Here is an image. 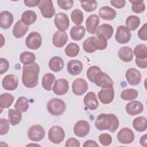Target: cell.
Returning <instances> with one entry per match:
<instances>
[{
	"label": "cell",
	"mask_w": 147,
	"mask_h": 147,
	"mask_svg": "<svg viewBox=\"0 0 147 147\" xmlns=\"http://www.w3.org/2000/svg\"><path fill=\"white\" fill-rule=\"evenodd\" d=\"M57 3L61 9L65 10L71 9L74 5V1L72 0H58Z\"/></svg>",
	"instance_id": "c3c4849f"
},
{
	"label": "cell",
	"mask_w": 147,
	"mask_h": 147,
	"mask_svg": "<svg viewBox=\"0 0 147 147\" xmlns=\"http://www.w3.org/2000/svg\"><path fill=\"white\" fill-rule=\"evenodd\" d=\"M9 122L5 118L0 119V134L1 136L6 134L9 131L10 127Z\"/></svg>",
	"instance_id": "bcb514c9"
},
{
	"label": "cell",
	"mask_w": 147,
	"mask_h": 147,
	"mask_svg": "<svg viewBox=\"0 0 147 147\" xmlns=\"http://www.w3.org/2000/svg\"><path fill=\"white\" fill-rule=\"evenodd\" d=\"M135 62L136 65L141 68H146L147 67V59H140L136 58Z\"/></svg>",
	"instance_id": "db71d44e"
},
{
	"label": "cell",
	"mask_w": 147,
	"mask_h": 147,
	"mask_svg": "<svg viewBox=\"0 0 147 147\" xmlns=\"http://www.w3.org/2000/svg\"><path fill=\"white\" fill-rule=\"evenodd\" d=\"M54 24L59 31L65 32L69 28V20L66 14L60 12L55 15Z\"/></svg>",
	"instance_id": "8fae6325"
},
{
	"label": "cell",
	"mask_w": 147,
	"mask_h": 147,
	"mask_svg": "<svg viewBox=\"0 0 147 147\" xmlns=\"http://www.w3.org/2000/svg\"><path fill=\"white\" fill-rule=\"evenodd\" d=\"M25 5L28 7H35L36 6H38L40 1L38 0H25L24 1Z\"/></svg>",
	"instance_id": "11a10c76"
},
{
	"label": "cell",
	"mask_w": 147,
	"mask_h": 147,
	"mask_svg": "<svg viewBox=\"0 0 147 147\" xmlns=\"http://www.w3.org/2000/svg\"><path fill=\"white\" fill-rule=\"evenodd\" d=\"M125 0H111L110 1V3L111 6L117 8L121 9L125 6Z\"/></svg>",
	"instance_id": "f5cc1de1"
},
{
	"label": "cell",
	"mask_w": 147,
	"mask_h": 147,
	"mask_svg": "<svg viewBox=\"0 0 147 147\" xmlns=\"http://www.w3.org/2000/svg\"><path fill=\"white\" fill-rule=\"evenodd\" d=\"M45 134V131L42 126L39 125H33L30 127L28 131V136L30 140L38 142L42 140Z\"/></svg>",
	"instance_id": "9c48e42d"
},
{
	"label": "cell",
	"mask_w": 147,
	"mask_h": 147,
	"mask_svg": "<svg viewBox=\"0 0 147 147\" xmlns=\"http://www.w3.org/2000/svg\"><path fill=\"white\" fill-rule=\"evenodd\" d=\"M40 72V67L35 62L24 65L22 68V81L27 88H33L38 83V76Z\"/></svg>",
	"instance_id": "6da1fadb"
},
{
	"label": "cell",
	"mask_w": 147,
	"mask_h": 147,
	"mask_svg": "<svg viewBox=\"0 0 147 147\" xmlns=\"http://www.w3.org/2000/svg\"><path fill=\"white\" fill-rule=\"evenodd\" d=\"M131 37L130 31L123 25L118 26L115 35L116 41L119 44H124L127 43Z\"/></svg>",
	"instance_id": "7c38bea8"
},
{
	"label": "cell",
	"mask_w": 147,
	"mask_h": 147,
	"mask_svg": "<svg viewBox=\"0 0 147 147\" xmlns=\"http://www.w3.org/2000/svg\"><path fill=\"white\" fill-rule=\"evenodd\" d=\"M99 141L102 145L107 146L111 144L112 137L108 133H102L99 136Z\"/></svg>",
	"instance_id": "7dc6e473"
},
{
	"label": "cell",
	"mask_w": 147,
	"mask_h": 147,
	"mask_svg": "<svg viewBox=\"0 0 147 147\" xmlns=\"http://www.w3.org/2000/svg\"><path fill=\"white\" fill-rule=\"evenodd\" d=\"M13 22V16L8 11H2L0 13V26L2 29L9 28Z\"/></svg>",
	"instance_id": "484cf974"
},
{
	"label": "cell",
	"mask_w": 147,
	"mask_h": 147,
	"mask_svg": "<svg viewBox=\"0 0 147 147\" xmlns=\"http://www.w3.org/2000/svg\"><path fill=\"white\" fill-rule=\"evenodd\" d=\"M133 53L137 59H147L146 46L145 44H139L137 45L134 49Z\"/></svg>",
	"instance_id": "60d3db41"
},
{
	"label": "cell",
	"mask_w": 147,
	"mask_h": 147,
	"mask_svg": "<svg viewBox=\"0 0 147 147\" xmlns=\"http://www.w3.org/2000/svg\"><path fill=\"white\" fill-rule=\"evenodd\" d=\"M100 22V19L96 14L90 15L86 22V28L87 32L90 34H95Z\"/></svg>",
	"instance_id": "ffe728a7"
},
{
	"label": "cell",
	"mask_w": 147,
	"mask_h": 147,
	"mask_svg": "<svg viewBox=\"0 0 147 147\" xmlns=\"http://www.w3.org/2000/svg\"><path fill=\"white\" fill-rule=\"evenodd\" d=\"M119 120L113 114H100L96 118L95 126L99 130H108L110 132H114L118 127Z\"/></svg>",
	"instance_id": "7a4b0ae2"
},
{
	"label": "cell",
	"mask_w": 147,
	"mask_h": 147,
	"mask_svg": "<svg viewBox=\"0 0 147 147\" xmlns=\"http://www.w3.org/2000/svg\"><path fill=\"white\" fill-rule=\"evenodd\" d=\"M48 138L53 144L61 143L65 138V132L63 129L59 126H53L48 131Z\"/></svg>",
	"instance_id": "5b68a950"
},
{
	"label": "cell",
	"mask_w": 147,
	"mask_h": 147,
	"mask_svg": "<svg viewBox=\"0 0 147 147\" xmlns=\"http://www.w3.org/2000/svg\"><path fill=\"white\" fill-rule=\"evenodd\" d=\"M64 51L67 56L70 57H74L78 55L80 51V48L77 44L71 42L66 46Z\"/></svg>",
	"instance_id": "74e56055"
},
{
	"label": "cell",
	"mask_w": 147,
	"mask_h": 147,
	"mask_svg": "<svg viewBox=\"0 0 147 147\" xmlns=\"http://www.w3.org/2000/svg\"><path fill=\"white\" fill-rule=\"evenodd\" d=\"M55 80V76L51 73H47L44 75L42 78L41 84L44 89L47 91H51L52 88V84Z\"/></svg>",
	"instance_id": "1f68e13d"
},
{
	"label": "cell",
	"mask_w": 147,
	"mask_h": 147,
	"mask_svg": "<svg viewBox=\"0 0 147 147\" xmlns=\"http://www.w3.org/2000/svg\"><path fill=\"white\" fill-rule=\"evenodd\" d=\"M101 71L102 70L100 69V68L98 66H96V65L91 66L90 68H88V69L87 71V77L91 82L93 83V80L95 76L98 72Z\"/></svg>",
	"instance_id": "f6af8a7d"
},
{
	"label": "cell",
	"mask_w": 147,
	"mask_h": 147,
	"mask_svg": "<svg viewBox=\"0 0 147 147\" xmlns=\"http://www.w3.org/2000/svg\"><path fill=\"white\" fill-rule=\"evenodd\" d=\"M137 35L138 37L142 40L146 41L147 40V24H144L139 29Z\"/></svg>",
	"instance_id": "681fc988"
},
{
	"label": "cell",
	"mask_w": 147,
	"mask_h": 147,
	"mask_svg": "<svg viewBox=\"0 0 147 147\" xmlns=\"http://www.w3.org/2000/svg\"><path fill=\"white\" fill-rule=\"evenodd\" d=\"M140 24V20L136 16H130L126 20V28L130 31H134Z\"/></svg>",
	"instance_id": "d590c367"
},
{
	"label": "cell",
	"mask_w": 147,
	"mask_h": 147,
	"mask_svg": "<svg viewBox=\"0 0 147 147\" xmlns=\"http://www.w3.org/2000/svg\"><path fill=\"white\" fill-rule=\"evenodd\" d=\"M18 80L17 77L13 74H9L5 76L2 81V85L5 90L13 91L18 87Z\"/></svg>",
	"instance_id": "ac0fdd59"
},
{
	"label": "cell",
	"mask_w": 147,
	"mask_h": 147,
	"mask_svg": "<svg viewBox=\"0 0 147 147\" xmlns=\"http://www.w3.org/2000/svg\"><path fill=\"white\" fill-rule=\"evenodd\" d=\"M64 61L59 56H53L49 61L48 65L49 68L53 72H58L63 68Z\"/></svg>",
	"instance_id": "f1b7e54d"
},
{
	"label": "cell",
	"mask_w": 147,
	"mask_h": 147,
	"mask_svg": "<svg viewBox=\"0 0 147 147\" xmlns=\"http://www.w3.org/2000/svg\"><path fill=\"white\" fill-rule=\"evenodd\" d=\"M80 144L78 140L71 137L68 139L65 142V147H80Z\"/></svg>",
	"instance_id": "816d5d0a"
},
{
	"label": "cell",
	"mask_w": 147,
	"mask_h": 147,
	"mask_svg": "<svg viewBox=\"0 0 147 147\" xmlns=\"http://www.w3.org/2000/svg\"><path fill=\"white\" fill-rule=\"evenodd\" d=\"M72 89L73 93L76 95H83L88 90V84L84 79L78 78L72 82Z\"/></svg>",
	"instance_id": "9a60e30c"
},
{
	"label": "cell",
	"mask_w": 147,
	"mask_h": 147,
	"mask_svg": "<svg viewBox=\"0 0 147 147\" xmlns=\"http://www.w3.org/2000/svg\"><path fill=\"white\" fill-rule=\"evenodd\" d=\"M25 44L30 49H38L42 44V38L40 34L37 32H31L25 39Z\"/></svg>",
	"instance_id": "ba28073f"
},
{
	"label": "cell",
	"mask_w": 147,
	"mask_h": 147,
	"mask_svg": "<svg viewBox=\"0 0 147 147\" xmlns=\"http://www.w3.org/2000/svg\"><path fill=\"white\" fill-rule=\"evenodd\" d=\"M147 135L146 134L143 135L141 137L140 139V143L141 146L146 147L147 146Z\"/></svg>",
	"instance_id": "6f0895ef"
},
{
	"label": "cell",
	"mask_w": 147,
	"mask_h": 147,
	"mask_svg": "<svg viewBox=\"0 0 147 147\" xmlns=\"http://www.w3.org/2000/svg\"><path fill=\"white\" fill-rule=\"evenodd\" d=\"M68 41V35L65 32L57 30L53 34L52 43L57 48H62L65 45Z\"/></svg>",
	"instance_id": "7402d4cb"
},
{
	"label": "cell",
	"mask_w": 147,
	"mask_h": 147,
	"mask_svg": "<svg viewBox=\"0 0 147 147\" xmlns=\"http://www.w3.org/2000/svg\"><path fill=\"white\" fill-rule=\"evenodd\" d=\"M85 29L82 25H76L71 29L70 36L75 41L82 40L85 35Z\"/></svg>",
	"instance_id": "f546056e"
},
{
	"label": "cell",
	"mask_w": 147,
	"mask_h": 147,
	"mask_svg": "<svg viewBox=\"0 0 147 147\" xmlns=\"http://www.w3.org/2000/svg\"><path fill=\"white\" fill-rule=\"evenodd\" d=\"M31 145H32V146H33V145H35V146H40L39 145H37V144H35V145H34V144H29V145H28L27 146H31Z\"/></svg>",
	"instance_id": "680465c9"
},
{
	"label": "cell",
	"mask_w": 147,
	"mask_h": 147,
	"mask_svg": "<svg viewBox=\"0 0 147 147\" xmlns=\"http://www.w3.org/2000/svg\"><path fill=\"white\" fill-rule=\"evenodd\" d=\"M99 15L100 17L103 20H113L116 17L117 12L114 9L106 6L100 8L99 10Z\"/></svg>",
	"instance_id": "4316f807"
},
{
	"label": "cell",
	"mask_w": 147,
	"mask_h": 147,
	"mask_svg": "<svg viewBox=\"0 0 147 147\" xmlns=\"http://www.w3.org/2000/svg\"><path fill=\"white\" fill-rule=\"evenodd\" d=\"M36 20L37 15L33 10H26L22 14L21 21L28 26L34 24Z\"/></svg>",
	"instance_id": "4dcf8cb0"
},
{
	"label": "cell",
	"mask_w": 147,
	"mask_h": 147,
	"mask_svg": "<svg viewBox=\"0 0 147 147\" xmlns=\"http://www.w3.org/2000/svg\"><path fill=\"white\" fill-rule=\"evenodd\" d=\"M83 48L87 53H93L96 50H103L107 48V40L100 36H92L86 38L83 42Z\"/></svg>",
	"instance_id": "3957f363"
},
{
	"label": "cell",
	"mask_w": 147,
	"mask_h": 147,
	"mask_svg": "<svg viewBox=\"0 0 147 147\" xmlns=\"http://www.w3.org/2000/svg\"><path fill=\"white\" fill-rule=\"evenodd\" d=\"M125 76L129 84L131 86L138 85L141 80L140 72L135 68L128 69L126 72Z\"/></svg>",
	"instance_id": "2e32d148"
},
{
	"label": "cell",
	"mask_w": 147,
	"mask_h": 147,
	"mask_svg": "<svg viewBox=\"0 0 147 147\" xmlns=\"http://www.w3.org/2000/svg\"><path fill=\"white\" fill-rule=\"evenodd\" d=\"M67 71L72 75H78L83 70V65L82 63L78 60H71L67 64Z\"/></svg>",
	"instance_id": "d4e9b609"
},
{
	"label": "cell",
	"mask_w": 147,
	"mask_h": 147,
	"mask_svg": "<svg viewBox=\"0 0 147 147\" xmlns=\"http://www.w3.org/2000/svg\"><path fill=\"white\" fill-rule=\"evenodd\" d=\"M9 68V63L7 59L5 58L0 59V74L6 72Z\"/></svg>",
	"instance_id": "f907efd6"
},
{
	"label": "cell",
	"mask_w": 147,
	"mask_h": 147,
	"mask_svg": "<svg viewBox=\"0 0 147 147\" xmlns=\"http://www.w3.org/2000/svg\"><path fill=\"white\" fill-rule=\"evenodd\" d=\"M38 7L42 16L46 18H52L55 14V9L51 0L40 1Z\"/></svg>",
	"instance_id": "52a82bcc"
},
{
	"label": "cell",
	"mask_w": 147,
	"mask_h": 147,
	"mask_svg": "<svg viewBox=\"0 0 147 147\" xmlns=\"http://www.w3.org/2000/svg\"><path fill=\"white\" fill-rule=\"evenodd\" d=\"M29 29V26L25 25L21 20H18L14 24L12 33L13 36L17 38H21L26 33Z\"/></svg>",
	"instance_id": "603a6c76"
},
{
	"label": "cell",
	"mask_w": 147,
	"mask_h": 147,
	"mask_svg": "<svg viewBox=\"0 0 147 147\" xmlns=\"http://www.w3.org/2000/svg\"><path fill=\"white\" fill-rule=\"evenodd\" d=\"M20 60L23 64L28 65L34 62L36 56L30 52H23L20 55Z\"/></svg>",
	"instance_id": "f35d334b"
},
{
	"label": "cell",
	"mask_w": 147,
	"mask_h": 147,
	"mask_svg": "<svg viewBox=\"0 0 147 147\" xmlns=\"http://www.w3.org/2000/svg\"><path fill=\"white\" fill-rule=\"evenodd\" d=\"M83 13L80 9H74L71 14V18L72 22L77 25H80L83 21Z\"/></svg>",
	"instance_id": "b9f144b4"
},
{
	"label": "cell",
	"mask_w": 147,
	"mask_h": 147,
	"mask_svg": "<svg viewBox=\"0 0 147 147\" xmlns=\"http://www.w3.org/2000/svg\"><path fill=\"white\" fill-rule=\"evenodd\" d=\"M83 146V147H99V145L95 141L91 140L86 141Z\"/></svg>",
	"instance_id": "9f6ffc18"
},
{
	"label": "cell",
	"mask_w": 147,
	"mask_h": 147,
	"mask_svg": "<svg viewBox=\"0 0 147 147\" xmlns=\"http://www.w3.org/2000/svg\"><path fill=\"white\" fill-rule=\"evenodd\" d=\"M132 3L131 10L136 13H141L145 11V5L143 1H130Z\"/></svg>",
	"instance_id": "ee69618b"
},
{
	"label": "cell",
	"mask_w": 147,
	"mask_h": 147,
	"mask_svg": "<svg viewBox=\"0 0 147 147\" xmlns=\"http://www.w3.org/2000/svg\"><path fill=\"white\" fill-rule=\"evenodd\" d=\"M29 105L28 99L25 96H21L18 98L14 105L16 110L21 113L26 112L29 109Z\"/></svg>",
	"instance_id": "8d00e7d4"
},
{
	"label": "cell",
	"mask_w": 147,
	"mask_h": 147,
	"mask_svg": "<svg viewBox=\"0 0 147 147\" xmlns=\"http://www.w3.org/2000/svg\"><path fill=\"white\" fill-rule=\"evenodd\" d=\"M93 83L97 86L102 88L113 87L114 84V82L111 78L106 73L102 71L96 74L94 78Z\"/></svg>",
	"instance_id": "8992f818"
},
{
	"label": "cell",
	"mask_w": 147,
	"mask_h": 147,
	"mask_svg": "<svg viewBox=\"0 0 147 147\" xmlns=\"http://www.w3.org/2000/svg\"><path fill=\"white\" fill-rule=\"evenodd\" d=\"M8 118L10 123L13 126L18 125L21 121V113L17 110L10 109L8 111Z\"/></svg>",
	"instance_id": "e575fe53"
},
{
	"label": "cell",
	"mask_w": 147,
	"mask_h": 147,
	"mask_svg": "<svg viewBox=\"0 0 147 147\" xmlns=\"http://www.w3.org/2000/svg\"><path fill=\"white\" fill-rule=\"evenodd\" d=\"M96 35L104 37L106 40L111 38L113 34L114 29L112 25L108 24H103L100 25L96 30Z\"/></svg>",
	"instance_id": "cb8c5ba5"
},
{
	"label": "cell",
	"mask_w": 147,
	"mask_h": 147,
	"mask_svg": "<svg viewBox=\"0 0 147 147\" xmlns=\"http://www.w3.org/2000/svg\"><path fill=\"white\" fill-rule=\"evenodd\" d=\"M98 97L103 104L110 103L114 98V90L113 87L102 88L98 93Z\"/></svg>",
	"instance_id": "4fadbf2b"
},
{
	"label": "cell",
	"mask_w": 147,
	"mask_h": 147,
	"mask_svg": "<svg viewBox=\"0 0 147 147\" xmlns=\"http://www.w3.org/2000/svg\"><path fill=\"white\" fill-rule=\"evenodd\" d=\"M14 97L10 93H3L0 95V107L1 110L3 109L9 107L13 103Z\"/></svg>",
	"instance_id": "836d02e7"
},
{
	"label": "cell",
	"mask_w": 147,
	"mask_h": 147,
	"mask_svg": "<svg viewBox=\"0 0 147 147\" xmlns=\"http://www.w3.org/2000/svg\"><path fill=\"white\" fill-rule=\"evenodd\" d=\"M47 110L52 115L58 116L61 115L65 110L66 105L62 99L53 98L47 103Z\"/></svg>",
	"instance_id": "277c9868"
},
{
	"label": "cell",
	"mask_w": 147,
	"mask_h": 147,
	"mask_svg": "<svg viewBox=\"0 0 147 147\" xmlns=\"http://www.w3.org/2000/svg\"><path fill=\"white\" fill-rule=\"evenodd\" d=\"M117 140L121 144H131L134 140V133L130 128L123 127L117 133Z\"/></svg>",
	"instance_id": "30bf717a"
},
{
	"label": "cell",
	"mask_w": 147,
	"mask_h": 147,
	"mask_svg": "<svg viewBox=\"0 0 147 147\" xmlns=\"http://www.w3.org/2000/svg\"><path fill=\"white\" fill-rule=\"evenodd\" d=\"M126 111L130 115H136L141 113L144 110L142 103L138 100L129 102L126 106Z\"/></svg>",
	"instance_id": "d6986e66"
},
{
	"label": "cell",
	"mask_w": 147,
	"mask_h": 147,
	"mask_svg": "<svg viewBox=\"0 0 147 147\" xmlns=\"http://www.w3.org/2000/svg\"><path fill=\"white\" fill-rule=\"evenodd\" d=\"M84 105L91 110H96L99 105L96 95L92 91L88 92L84 96L83 99Z\"/></svg>",
	"instance_id": "44dd1931"
},
{
	"label": "cell",
	"mask_w": 147,
	"mask_h": 147,
	"mask_svg": "<svg viewBox=\"0 0 147 147\" xmlns=\"http://www.w3.org/2000/svg\"><path fill=\"white\" fill-rule=\"evenodd\" d=\"M69 89V84L68 81L65 79H57L52 87L53 92L57 95H63L65 94Z\"/></svg>",
	"instance_id": "e0dca14e"
},
{
	"label": "cell",
	"mask_w": 147,
	"mask_h": 147,
	"mask_svg": "<svg viewBox=\"0 0 147 147\" xmlns=\"http://www.w3.org/2000/svg\"><path fill=\"white\" fill-rule=\"evenodd\" d=\"M81 7L87 12L94 11L97 7V2L96 1H80Z\"/></svg>",
	"instance_id": "7bdbcfd3"
},
{
	"label": "cell",
	"mask_w": 147,
	"mask_h": 147,
	"mask_svg": "<svg viewBox=\"0 0 147 147\" xmlns=\"http://www.w3.org/2000/svg\"><path fill=\"white\" fill-rule=\"evenodd\" d=\"M90 130V124L85 120L78 121L74 127V133L79 137H84L86 136L88 134Z\"/></svg>",
	"instance_id": "5bb4252c"
},
{
	"label": "cell",
	"mask_w": 147,
	"mask_h": 147,
	"mask_svg": "<svg viewBox=\"0 0 147 147\" xmlns=\"http://www.w3.org/2000/svg\"><path fill=\"white\" fill-rule=\"evenodd\" d=\"M119 58L124 62H130L133 58L134 53L132 49L129 47H121L118 52Z\"/></svg>",
	"instance_id": "83f0119b"
},
{
	"label": "cell",
	"mask_w": 147,
	"mask_h": 147,
	"mask_svg": "<svg viewBox=\"0 0 147 147\" xmlns=\"http://www.w3.org/2000/svg\"><path fill=\"white\" fill-rule=\"evenodd\" d=\"M138 93L133 88H127L123 90L121 93V98L125 100H132L138 96Z\"/></svg>",
	"instance_id": "ab89813d"
},
{
	"label": "cell",
	"mask_w": 147,
	"mask_h": 147,
	"mask_svg": "<svg viewBox=\"0 0 147 147\" xmlns=\"http://www.w3.org/2000/svg\"><path fill=\"white\" fill-rule=\"evenodd\" d=\"M133 126L136 130L140 132H142L146 130L147 128L146 118L142 116H140L136 118L133 120Z\"/></svg>",
	"instance_id": "d6a6232c"
}]
</instances>
